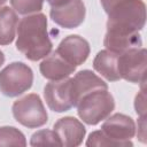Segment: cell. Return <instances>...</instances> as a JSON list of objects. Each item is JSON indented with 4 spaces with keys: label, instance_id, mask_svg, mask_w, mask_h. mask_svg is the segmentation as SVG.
Masks as SVG:
<instances>
[{
    "label": "cell",
    "instance_id": "obj_1",
    "mask_svg": "<svg viewBox=\"0 0 147 147\" xmlns=\"http://www.w3.org/2000/svg\"><path fill=\"white\" fill-rule=\"evenodd\" d=\"M16 48L30 61H39L52 52L53 44L48 36L45 14H30L18 22Z\"/></svg>",
    "mask_w": 147,
    "mask_h": 147
},
{
    "label": "cell",
    "instance_id": "obj_2",
    "mask_svg": "<svg viewBox=\"0 0 147 147\" xmlns=\"http://www.w3.org/2000/svg\"><path fill=\"white\" fill-rule=\"evenodd\" d=\"M107 32L110 34H132L146 23V6L142 0H122L108 13Z\"/></svg>",
    "mask_w": 147,
    "mask_h": 147
},
{
    "label": "cell",
    "instance_id": "obj_3",
    "mask_svg": "<svg viewBox=\"0 0 147 147\" xmlns=\"http://www.w3.org/2000/svg\"><path fill=\"white\" fill-rule=\"evenodd\" d=\"M76 107L77 114L84 123L96 125L113 113L115 100L108 88H98L83 95Z\"/></svg>",
    "mask_w": 147,
    "mask_h": 147
},
{
    "label": "cell",
    "instance_id": "obj_4",
    "mask_svg": "<svg viewBox=\"0 0 147 147\" xmlns=\"http://www.w3.org/2000/svg\"><path fill=\"white\" fill-rule=\"evenodd\" d=\"M32 69L23 62H11L0 71V92L9 98L18 96L31 88Z\"/></svg>",
    "mask_w": 147,
    "mask_h": 147
},
{
    "label": "cell",
    "instance_id": "obj_5",
    "mask_svg": "<svg viewBox=\"0 0 147 147\" xmlns=\"http://www.w3.org/2000/svg\"><path fill=\"white\" fill-rule=\"evenodd\" d=\"M14 118L28 129H37L45 125L48 121L47 111L40 96L36 93L28 94L13 103Z\"/></svg>",
    "mask_w": 147,
    "mask_h": 147
},
{
    "label": "cell",
    "instance_id": "obj_6",
    "mask_svg": "<svg viewBox=\"0 0 147 147\" xmlns=\"http://www.w3.org/2000/svg\"><path fill=\"white\" fill-rule=\"evenodd\" d=\"M147 52L144 47L131 48L118 54L117 68L121 79L133 84H145L146 82Z\"/></svg>",
    "mask_w": 147,
    "mask_h": 147
},
{
    "label": "cell",
    "instance_id": "obj_7",
    "mask_svg": "<svg viewBox=\"0 0 147 147\" xmlns=\"http://www.w3.org/2000/svg\"><path fill=\"white\" fill-rule=\"evenodd\" d=\"M136 130L134 121L130 116L119 113L111 116L109 115L101 125V131L115 144L116 147L133 146L131 139L134 137Z\"/></svg>",
    "mask_w": 147,
    "mask_h": 147
},
{
    "label": "cell",
    "instance_id": "obj_8",
    "mask_svg": "<svg viewBox=\"0 0 147 147\" xmlns=\"http://www.w3.org/2000/svg\"><path fill=\"white\" fill-rule=\"evenodd\" d=\"M44 98L48 108L55 113L70 110L74 105L71 100V78L51 80L44 87Z\"/></svg>",
    "mask_w": 147,
    "mask_h": 147
},
{
    "label": "cell",
    "instance_id": "obj_9",
    "mask_svg": "<svg viewBox=\"0 0 147 147\" xmlns=\"http://www.w3.org/2000/svg\"><path fill=\"white\" fill-rule=\"evenodd\" d=\"M86 8L83 0H70L64 5L51 7L49 16L54 23L64 29H76L85 20Z\"/></svg>",
    "mask_w": 147,
    "mask_h": 147
},
{
    "label": "cell",
    "instance_id": "obj_10",
    "mask_svg": "<svg viewBox=\"0 0 147 147\" xmlns=\"http://www.w3.org/2000/svg\"><path fill=\"white\" fill-rule=\"evenodd\" d=\"M53 131L56 133L61 146L64 147L79 146L86 134V129L83 123L72 116H65L57 119L54 123Z\"/></svg>",
    "mask_w": 147,
    "mask_h": 147
},
{
    "label": "cell",
    "instance_id": "obj_11",
    "mask_svg": "<svg viewBox=\"0 0 147 147\" xmlns=\"http://www.w3.org/2000/svg\"><path fill=\"white\" fill-rule=\"evenodd\" d=\"M55 51L70 64L78 67L87 60L91 48L86 39L78 34H70L62 39Z\"/></svg>",
    "mask_w": 147,
    "mask_h": 147
},
{
    "label": "cell",
    "instance_id": "obj_12",
    "mask_svg": "<svg viewBox=\"0 0 147 147\" xmlns=\"http://www.w3.org/2000/svg\"><path fill=\"white\" fill-rule=\"evenodd\" d=\"M98 88H108V85L91 70L78 71L71 78V100L74 107H76L83 95Z\"/></svg>",
    "mask_w": 147,
    "mask_h": 147
},
{
    "label": "cell",
    "instance_id": "obj_13",
    "mask_svg": "<svg viewBox=\"0 0 147 147\" xmlns=\"http://www.w3.org/2000/svg\"><path fill=\"white\" fill-rule=\"evenodd\" d=\"M39 70L42 77L49 80H60L69 77L75 72L76 67L65 61L56 51L49 53L41 63L39 64Z\"/></svg>",
    "mask_w": 147,
    "mask_h": 147
},
{
    "label": "cell",
    "instance_id": "obj_14",
    "mask_svg": "<svg viewBox=\"0 0 147 147\" xmlns=\"http://www.w3.org/2000/svg\"><path fill=\"white\" fill-rule=\"evenodd\" d=\"M117 61H118L117 53L110 52L108 49H103L95 55L93 60V68L108 82H117L121 79L117 68Z\"/></svg>",
    "mask_w": 147,
    "mask_h": 147
},
{
    "label": "cell",
    "instance_id": "obj_15",
    "mask_svg": "<svg viewBox=\"0 0 147 147\" xmlns=\"http://www.w3.org/2000/svg\"><path fill=\"white\" fill-rule=\"evenodd\" d=\"M103 45L106 49L121 54L131 48H137L142 46L141 36L139 32L132 34H110L106 33L103 39Z\"/></svg>",
    "mask_w": 147,
    "mask_h": 147
},
{
    "label": "cell",
    "instance_id": "obj_16",
    "mask_svg": "<svg viewBox=\"0 0 147 147\" xmlns=\"http://www.w3.org/2000/svg\"><path fill=\"white\" fill-rule=\"evenodd\" d=\"M18 17L13 8L0 7V45H9L16 37Z\"/></svg>",
    "mask_w": 147,
    "mask_h": 147
},
{
    "label": "cell",
    "instance_id": "obj_17",
    "mask_svg": "<svg viewBox=\"0 0 147 147\" xmlns=\"http://www.w3.org/2000/svg\"><path fill=\"white\" fill-rule=\"evenodd\" d=\"M0 146H26V139L15 126H0Z\"/></svg>",
    "mask_w": 147,
    "mask_h": 147
},
{
    "label": "cell",
    "instance_id": "obj_18",
    "mask_svg": "<svg viewBox=\"0 0 147 147\" xmlns=\"http://www.w3.org/2000/svg\"><path fill=\"white\" fill-rule=\"evenodd\" d=\"M31 146H61L56 133L52 130H39L31 136Z\"/></svg>",
    "mask_w": 147,
    "mask_h": 147
},
{
    "label": "cell",
    "instance_id": "obj_19",
    "mask_svg": "<svg viewBox=\"0 0 147 147\" xmlns=\"http://www.w3.org/2000/svg\"><path fill=\"white\" fill-rule=\"evenodd\" d=\"M13 9L21 15L36 14L42 9L44 0H10Z\"/></svg>",
    "mask_w": 147,
    "mask_h": 147
},
{
    "label": "cell",
    "instance_id": "obj_20",
    "mask_svg": "<svg viewBox=\"0 0 147 147\" xmlns=\"http://www.w3.org/2000/svg\"><path fill=\"white\" fill-rule=\"evenodd\" d=\"M146 95H145V84L141 86V91L136 95L134 99V109L139 116H146Z\"/></svg>",
    "mask_w": 147,
    "mask_h": 147
},
{
    "label": "cell",
    "instance_id": "obj_21",
    "mask_svg": "<svg viewBox=\"0 0 147 147\" xmlns=\"http://www.w3.org/2000/svg\"><path fill=\"white\" fill-rule=\"evenodd\" d=\"M138 138L140 141H146V116H139L138 119Z\"/></svg>",
    "mask_w": 147,
    "mask_h": 147
},
{
    "label": "cell",
    "instance_id": "obj_22",
    "mask_svg": "<svg viewBox=\"0 0 147 147\" xmlns=\"http://www.w3.org/2000/svg\"><path fill=\"white\" fill-rule=\"evenodd\" d=\"M119 1H122V0H100L101 6H102V8H103V10H105L106 14H107L115 5H117Z\"/></svg>",
    "mask_w": 147,
    "mask_h": 147
},
{
    "label": "cell",
    "instance_id": "obj_23",
    "mask_svg": "<svg viewBox=\"0 0 147 147\" xmlns=\"http://www.w3.org/2000/svg\"><path fill=\"white\" fill-rule=\"evenodd\" d=\"M47 3L51 6V7H57V6H61V5H64L67 3L68 1L70 0H46Z\"/></svg>",
    "mask_w": 147,
    "mask_h": 147
},
{
    "label": "cell",
    "instance_id": "obj_24",
    "mask_svg": "<svg viewBox=\"0 0 147 147\" xmlns=\"http://www.w3.org/2000/svg\"><path fill=\"white\" fill-rule=\"evenodd\" d=\"M5 63V54L2 51H0V67Z\"/></svg>",
    "mask_w": 147,
    "mask_h": 147
},
{
    "label": "cell",
    "instance_id": "obj_25",
    "mask_svg": "<svg viewBox=\"0 0 147 147\" xmlns=\"http://www.w3.org/2000/svg\"><path fill=\"white\" fill-rule=\"evenodd\" d=\"M6 1H7V0H0V7H1V6H3V5L6 3Z\"/></svg>",
    "mask_w": 147,
    "mask_h": 147
}]
</instances>
